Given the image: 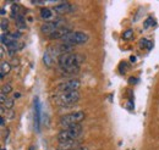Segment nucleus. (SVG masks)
<instances>
[{
	"mask_svg": "<svg viewBox=\"0 0 159 150\" xmlns=\"http://www.w3.org/2000/svg\"><path fill=\"white\" fill-rule=\"evenodd\" d=\"M84 57L80 54H72V53H69V54H64L59 56L58 59V62H59L60 68L66 72V73H76L80 70V65L83 62Z\"/></svg>",
	"mask_w": 159,
	"mask_h": 150,
	"instance_id": "f257e3e1",
	"label": "nucleus"
},
{
	"mask_svg": "<svg viewBox=\"0 0 159 150\" xmlns=\"http://www.w3.org/2000/svg\"><path fill=\"white\" fill-rule=\"evenodd\" d=\"M82 134V126L81 125H75L69 128H65L59 133L58 140L60 143L64 142H70V140H77L80 135Z\"/></svg>",
	"mask_w": 159,
	"mask_h": 150,
	"instance_id": "f03ea898",
	"label": "nucleus"
},
{
	"mask_svg": "<svg viewBox=\"0 0 159 150\" xmlns=\"http://www.w3.org/2000/svg\"><path fill=\"white\" fill-rule=\"evenodd\" d=\"M83 118H84V113H82V111L67 113V115H64V116L60 118L59 125L65 130V128H69V127H71V126L79 125Z\"/></svg>",
	"mask_w": 159,
	"mask_h": 150,
	"instance_id": "7ed1b4c3",
	"label": "nucleus"
},
{
	"mask_svg": "<svg viewBox=\"0 0 159 150\" xmlns=\"http://www.w3.org/2000/svg\"><path fill=\"white\" fill-rule=\"evenodd\" d=\"M80 99L79 90L76 92H66V93H59L55 95L54 100L59 104V105H72L75 103H77Z\"/></svg>",
	"mask_w": 159,
	"mask_h": 150,
	"instance_id": "20e7f679",
	"label": "nucleus"
},
{
	"mask_svg": "<svg viewBox=\"0 0 159 150\" xmlns=\"http://www.w3.org/2000/svg\"><path fill=\"white\" fill-rule=\"evenodd\" d=\"M88 40V36L83 32H70L67 36L62 38L64 43L71 44V45H79V44H83Z\"/></svg>",
	"mask_w": 159,
	"mask_h": 150,
	"instance_id": "39448f33",
	"label": "nucleus"
},
{
	"mask_svg": "<svg viewBox=\"0 0 159 150\" xmlns=\"http://www.w3.org/2000/svg\"><path fill=\"white\" fill-rule=\"evenodd\" d=\"M60 27H65V22L62 20H57V21H49V22H45L42 24V32L47 36H52L58 28Z\"/></svg>",
	"mask_w": 159,
	"mask_h": 150,
	"instance_id": "423d86ee",
	"label": "nucleus"
},
{
	"mask_svg": "<svg viewBox=\"0 0 159 150\" xmlns=\"http://www.w3.org/2000/svg\"><path fill=\"white\" fill-rule=\"evenodd\" d=\"M80 88V81L74 78V79H67L58 86L59 93H66V92H76Z\"/></svg>",
	"mask_w": 159,
	"mask_h": 150,
	"instance_id": "0eeeda50",
	"label": "nucleus"
},
{
	"mask_svg": "<svg viewBox=\"0 0 159 150\" xmlns=\"http://www.w3.org/2000/svg\"><path fill=\"white\" fill-rule=\"evenodd\" d=\"M33 126L37 132L40 131V101L39 98H34L33 103Z\"/></svg>",
	"mask_w": 159,
	"mask_h": 150,
	"instance_id": "6e6552de",
	"label": "nucleus"
},
{
	"mask_svg": "<svg viewBox=\"0 0 159 150\" xmlns=\"http://www.w3.org/2000/svg\"><path fill=\"white\" fill-rule=\"evenodd\" d=\"M53 10H54L57 14L65 15V14H69V12L74 11V10H75V7H74L71 4L66 2V1H62V2H60V4H58V5H55V6L53 7Z\"/></svg>",
	"mask_w": 159,
	"mask_h": 150,
	"instance_id": "1a4fd4ad",
	"label": "nucleus"
},
{
	"mask_svg": "<svg viewBox=\"0 0 159 150\" xmlns=\"http://www.w3.org/2000/svg\"><path fill=\"white\" fill-rule=\"evenodd\" d=\"M79 140H70V142H64L59 144V150H75L79 149Z\"/></svg>",
	"mask_w": 159,
	"mask_h": 150,
	"instance_id": "9d476101",
	"label": "nucleus"
},
{
	"mask_svg": "<svg viewBox=\"0 0 159 150\" xmlns=\"http://www.w3.org/2000/svg\"><path fill=\"white\" fill-rule=\"evenodd\" d=\"M69 33H70V29L67 27H60L49 38L50 39H62L65 36H67Z\"/></svg>",
	"mask_w": 159,
	"mask_h": 150,
	"instance_id": "9b49d317",
	"label": "nucleus"
},
{
	"mask_svg": "<svg viewBox=\"0 0 159 150\" xmlns=\"http://www.w3.org/2000/svg\"><path fill=\"white\" fill-rule=\"evenodd\" d=\"M15 42H17V40H16V38L14 37V34H12V33L1 34V43H2L4 45H6L7 48H9L11 44H14Z\"/></svg>",
	"mask_w": 159,
	"mask_h": 150,
	"instance_id": "f8f14e48",
	"label": "nucleus"
},
{
	"mask_svg": "<svg viewBox=\"0 0 159 150\" xmlns=\"http://www.w3.org/2000/svg\"><path fill=\"white\" fill-rule=\"evenodd\" d=\"M22 12H23V9H22V6H20L19 4H14L11 6V16L14 19H16L19 16H22Z\"/></svg>",
	"mask_w": 159,
	"mask_h": 150,
	"instance_id": "ddd939ff",
	"label": "nucleus"
},
{
	"mask_svg": "<svg viewBox=\"0 0 159 150\" xmlns=\"http://www.w3.org/2000/svg\"><path fill=\"white\" fill-rule=\"evenodd\" d=\"M40 17L43 20H47L48 22H49V20H52L54 17V15H53V11L50 10V9H48V7H43L42 10H40Z\"/></svg>",
	"mask_w": 159,
	"mask_h": 150,
	"instance_id": "4468645a",
	"label": "nucleus"
},
{
	"mask_svg": "<svg viewBox=\"0 0 159 150\" xmlns=\"http://www.w3.org/2000/svg\"><path fill=\"white\" fill-rule=\"evenodd\" d=\"M10 70H11L10 64H9V62L2 61V62H1V66H0V78L2 79V78H4V76H6L9 72H10Z\"/></svg>",
	"mask_w": 159,
	"mask_h": 150,
	"instance_id": "2eb2a0df",
	"label": "nucleus"
},
{
	"mask_svg": "<svg viewBox=\"0 0 159 150\" xmlns=\"http://www.w3.org/2000/svg\"><path fill=\"white\" fill-rule=\"evenodd\" d=\"M43 62L45 64V66H48V67H50L52 65H53V62H54V56L47 50L45 53H44V55H43Z\"/></svg>",
	"mask_w": 159,
	"mask_h": 150,
	"instance_id": "dca6fc26",
	"label": "nucleus"
},
{
	"mask_svg": "<svg viewBox=\"0 0 159 150\" xmlns=\"http://www.w3.org/2000/svg\"><path fill=\"white\" fill-rule=\"evenodd\" d=\"M1 108H6V110H11L12 108H14V100L12 99H7L6 101H5V104H2V106Z\"/></svg>",
	"mask_w": 159,
	"mask_h": 150,
	"instance_id": "f3484780",
	"label": "nucleus"
},
{
	"mask_svg": "<svg viewBox=\"0 0 159 150\" xmlns=\"http://www.w3.org/2000/svg\"><path fill=\"white\" fill-rule=\"evenodd\" d=\"M16 22H17V26H19L20 28H26V21L23 19V16L16 17Z\"/></svg>",
	"mask_w": 159,
	"mask_h": 150,
	"instance_id": "a211bd4d",
	"label": "nucleus"
},
{
	"mask_svg": "<svg viewBox=\"0 0 159 150\" xmlns=\"http://www.w3.org/2000/svg\"><path fill=\"white\" fill-rule=\"evenodd\" d=\"M132 37H134V32H132V29H127L126 32L122 33V38H124L125 40H129V39H131Z\"/></svg>",
	"mask_w": 159,
	"mask_h": 150,
	"instance_id": "6ab92c4d",
	"label": "nucleus"
},
{
	"mask_svg": "<svg viewBox=\"0 0 159 150\" xmlns=\"http://www.w3.org/2000/svg\"><path fill=\"white\" fill-rule=\"evenodd\" d=\"M11 90H12V88H11L10 84H5V86L1 87V94H9Z\"/></svg>",
	"mask_w": 159,
	"mask_h": 150,
	"instance_id": "aec40b11",
	"label": "nucleus"
},
{
	"mask_svg": "<svg viewBox=\"0 0 159 150\" xmlns=\"http://www.w3.org/2000/svg\"><path fill=\"white\" fill-rule=\"evenodd\" d=\"M154 23V19L151 16V17H148V19L144 21V28H149V26L151 24H153Z\"/></svg>",
	"mask_w": 159,
	"mask_h": 150,
	"instance_id": "412c9836",
	"label": "nucleus"
},
{
	"mask_svg": "<svg viewBox=\"0 0 159 150\" xmlns=\"http://www.w3.org/2000/svg\"><path fill=\"white\" fill-rule=\"evenodd\" d=\"M139 44L141 45H147V49L149 50V49H152V43L151 42H148L147 39H142L141 42H139Z\"/></svg>",
	"mask_w": 159,
	"mask_h": 150,
	"instance_id": "4be33fe9",
	"label": "nucleus"
},
{
	"mask_svg": "<svg viewBox=\"0 0 159 150\" xmlns=\"http://www.w3.org/2000/svg\"><path fill=\"white\" fill-rule=\"evenodd\" d=\"M7 26H9L7 20L1 19V29H2V31H6V29H7Z\"/></svg>",
	"mask_w": 159,
	"mask_h": 150,
	"instance_id": "5701e85b",
	"label": "nucleus"
},
{
	"mask_svg": "<svg viewBox=\"0 0 159 150\" xmlns=\"http://www.w3.org/2000/svg\"><path fill=\"white\" fill-rule=\"evenodd\" d=\"M129 83H130V84H135V83H139V79H137V78H130V79H129Z\"/></svg>",
	"mask_w": 159,
	"mask_h": 150,
	"instance_id": "b1692460",
	"label": "nucleus"
},
{
	"mask_svg": "<svg viewBox=\"0 0 159 150\" xmlns=\"http://www.w3.org/2000/svg\"><path fill=\"white\" fill-rule=\"evenodd\" d=\"M5 126V120H4V117L1 116V127H4Z\"/></svg>",
	"mask_w": 159,
	"mask_h": 150,
	"instance_id": "393cba45",
	"label": "nucleus"
},
{
	"mask_svg": "<svg viewBox=\"0 0 159 150\" xmlns=\"http://www.w3.org/2000/svg\"><path fill=\"white\" fill-rule=\"evenodd\" d=\"M20 96H21L20 93H15V94H14V98H15V99H16V98H20Z\"/></svg>",
	"mask_w": 159,
	"mask_h": 150,
	"instance_id": "a878e982",
	"label": "nucleus"
},
{
	"mask_svg": "<svg viewBox=\"0 0 159 150\" xmlns=\"http://www.w3.org/2000/svg\"><path fill=\"white\" fill-rule=\"evenodd\" d=\"M131 61H132V62H135V61H136V57H135V56H131Z\"/></svg>",
	"mask_w": 159,
	"mask_h": 150,
	"instance_id": "bb28decb",
	"label": "nucleus"
},
{
	"mask_svg": "<svg viewBox=\"0 0 159 150\" xmlns=\"http://www.w3.org/2000/svg\"><path fill=\"white\" fill-rule=\"evenodd\" d=\"M28 150H36V147H31V148H30Z\"/></svg>",
	"mask_w": 159,
	"mask_h": 150,
	"instance_id": "cd10ccee",
	"label": "nucleus"
},
{
	"mask_svg": "<svg viewBox=\"0 0 159 150\" xmlns=\"http://www.w3.org/2000/svg\"><path fill=\"white\" fill-rule=\"evenodd\" d=\"M1 150H6V149H1Z\"/></svg>",
	"mask_w": 159,
	"mask_h": 150,
	"instance_id": "c85d7f7f",
	"label": "nucleus"
}]
</instances>
